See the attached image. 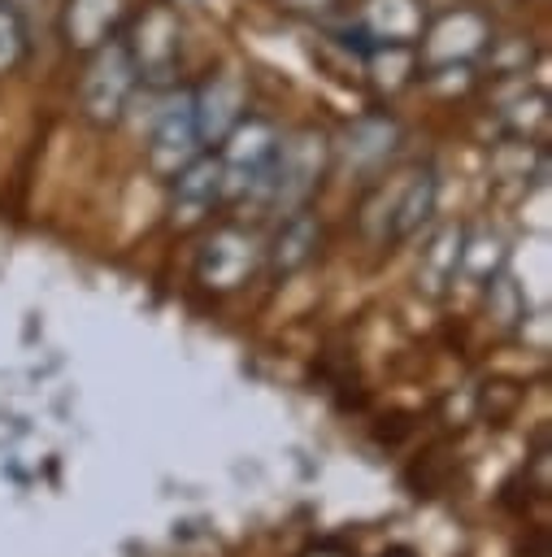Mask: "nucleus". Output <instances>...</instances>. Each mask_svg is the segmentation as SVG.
I'll use <instances>...</instances> for the list:
<instances>
[{
    "instance_id": "nucleus-1",
    "label": "nucleus",
    "mask_w": 552,
    "mask_h": 557,
    "mask_svg": "<svg viewBox=\"0 0 552 557\" xmlns=\"http://www.w3.org/2000/svg\"><path fill=\"white\" fill-rule=\"evenodd\" d=\"M274 148H278V131L265 117L243 113L235 122V131L222 139V152H217L222 200H265Z\"/></svg>"
},
{
    "instance_id": "nucleus-2",
    "label": "nucleus",
    "mask_w": 552,
    "mask_h": 557,
    "mask_svg": "<svg viewBox=\"0 0 552 557\" xmlns=\"http://www.w3.org/2000/svg\"><path fill=\"white\" fill-rule=\"evenodd\" d=\"M330 144L322 131H296L287 139H278L274 161H269V187H265V205H274L278 213L304 209V200L317 191L322 170H326Z\"/></svg>"
},
{
    "instance_id": "nucleus-3",
    "label": "nucleus",
    "mask_w": 552,
    "mask_h": 557,
    "mask_svg": "<svg viewBox=\"0 0 552 557\" xmlns=\"http://www.w3.org/2000/svg\"><path fill=\"white\" fill-rule=\"evenodd\" d=\"M135 87H139V70H135V61H130V52L117 35L104 39L100 48H91V61H87V74H83V87H78L87 122H96V126L117 122L126 113Z\"/></svg>"
},
{
    "instance_id": "nucleus-4",
    "label": "nucleus",
    "mask_w": 552,
    "mask_h": 557,
    "mask_svg": "<svg viewBox=\"0 0 552 557\" xmlns=\"http://www.w3.org/2000/svg\"><path fill=\"white\" fill-rule=\"evenodd\" d=\"M417 48H422V61L430 70H439V65H469L482 48H491V22H487V13L469 9V4L448 9V13H439L435 22L422 26Z\"/></svg>"
},
{
    "instance_id": "nucleus-5",
    "label": "nucleus",
    "mask_w": 552,
    "mask_h": 557,
    "mask_svg": "<svg viewBox=\"0 0 552 557\" xmlns=\"http://www.w3.org/2000/svg\"><path fill=\"white\" fill-rule=\"evenodd\" d=\"M200 131H196V113H191V91H174L156 122H152V135H148V165L165 178H174L187 161L200 157Z\"/></svg>"
},
{
    "instance_id": "nucleus-6",
    "label": "nucleus",
    "mask_w": 552,
    "mask_h": 557,
    "mask_svg": "<svg viewBox=\"0 0 552 557\" xmlns=\"http://www.w3.org/2000/svg\"><path fill=\"white\" fill-rule=\"evenodd\" d=\"M139 78H170L174 65H178V52H183V30H178V17L170 4H152L135 17L130 26V39H122Z\"/></svg>"
},
{
    "instance_id": "nucleus-7",
    "label": "nucleus",
    "mask_w": 552,
    "mask_h": 557,
    "mask_svg": "<svg viewBox=\"0 0 552 557\" xmlns=\"http://www.w3.org/2000/svg\"><path fill=\"white\" fill-rule=\"evenodd\" d=\"M256 261H261V248H256V239L248 231L217 226L200 244V252H196V278L204 287H213V292H235L239 283H248V274L256 270Z\"/></svg>"
},
{
    "instance_id": "nucleus-8",
    "label": "nucleus",
    "mask_w": 552,
    "mask_h": 557,
    "mask_svg": "<svg viewBox=\"0 0 552 557\" xmlns=\"http://www.w3.org/2000/svg\"><path fill=\"white\" fill-rule=\"evenodd\" d=\"M191 113H196V131H200V144H222L235 122L248 113V83L239 70H217L209 74L196 91H191Z\"/></svg>"
},
{
    "instance_id": "nucleus-9",
    "label": "nucleus",
    "mask_w": 552,
    "mask_h": 557,
    "mask_svg": "<svg viewBox=\"0 0 552 557\" xmlns=\"http://www.w3.org/2000/svg\"><path fill=\"white\" fill-rule=\"evenodd\" d=\"M400 148V122L387 117V113H361L356 122H348V131L339 135L335 152L348 170L356 174H369L378 165H387Z\"/></svg>"
},
{
    "instance_id": "nucleus-10",
    "label": "nucleus",
    "mask_w": 552,
    "mask_h": 557,
    "mask_svg": "<svg viewBox=\"0 0 552 557\" xmlns=\"http://www.w3.org/2000/svg\"><path fill=\"white\" fill-rule=\"evenodd\" d=\"M222 200V165L217 157H196L174 174V200H170V222L178 231L204 222L213 213V205Z\"/></svg>"
},
{
    "instance_id": "nucleus-11",
    "label": "nucleus",
    "mask_w": 552,
    "mask_h": 557,
    "mask_svg": "<svg viewBox=\"0 0 552 557\" xmlns=\"http://www.w3.org/2000/svg\"><path fill=\"white\" fill-rule=\"evenodd\" d=\"M317 244H322L317 218L309 209H291V213H283V226L274 231V239L265 248V261H269V270L278 278H287V274L304 270L317 257Z\"/></svg>"
},
{
    "instance_id": "nucleus-12",
    "label": "nucleus",
    "mask_w": 552,
    "mask_h": 557,
    "mask_svg": "<svg viewBox=\"0 0 552 557\" xmlns=\"http://www.w3.org/2000/svg\"><path fill=\"white\" fill-rule=\"evenodd\" d=\"M122 22H126V0H65L61 13V30L70 48H87V52L113 39Z\"/></svg>"
},
{
    "instance_id": "nucleus-13",
    "label": "nucleus",
    "mask_w": 552,
    "mask_h": 557,
    "mask_svg": "<svg viewBox=\"0 0 552 557\" xmlns=\"http://www.w3.org/2000/svg\"><path fill=\"white\" fill-rule=\"evenodd\" d=\"M426 26V9L422 0H365L361 13V30L369 35V44H417Z\"/></svg>"
},
{
    "instance_id": "nucleus-14",
    "label": "nucleus",
    "mask_w": 552,
    "mask_h": 557,
    "mask_svg": "<svg viewBox=\"0 0 552 557\" xmlns=\"http://www.w3.org/2000/svg\"><path fill=\"white\" fill-rule=\"evenodd\" d=\"M435 196H439L435 174H430V170H413V174L400 183L396 200H391L387 235H391V239H409V235H417V231L430 222V213H435Z\"/></svg>"
},
{
    "instance_id": "nucleus-15",
    "label": "nucleus",
    "mask_w": 552,
    "mask_h": 557,
    "mask_svg": "<svg viewBox=\"0 0 552 557\" xmlns=\"http://www.w3.org/2000/svg\"><path fill=\"white\" fill-rule=\"evenodd\" d=\"M461 244H465V231L461 226H443L430 248H422V265H417V287H426L430 296H439L452 278H456V265H461Z\"/></svg>"
},
{
    "instance_id": "nucleus-16",
    "label": "nucleus",
    "mask_w": 552,
    "mask_h": 557,
    "mask_svg": "<svg viewBox=\"0 0 552 557\" xmlns=\"http://www.w3.org/2000/svg\"><path fill=\"white\" fill-rule=\"evenodd\" d=\"M504 122H509L513 135H522V139L539 135V131L548 126V96H543V91H522V96L504 109Z\"/></svg>"
},
{
    "instance_id": "nucleus-17",
    "label": "nucleus",
    "mask_w": 552,
    "mask_h": 557,
    "mask_svg": "<svg viewBox=\"0 0 552 557\" xmlns=\"http://www.w3.org/2000/svg\"><path fill=\"white\" fill-rule=\"evenodd\" d=\"M504 261V239L500 235H478V239H465L461 244V265L456 270H465V274H474V278H491V270Z\"/></svg>"
},
{
    "instance_id": "nucleus-18",
    "label": "nucleus",
    "mask_w": 552,
    "mask_h": 557,
    "mask_svg": "<svg viewBox=\"0 0 552 557\" xmlns=\"http://www.w3.org/2000/svg\"><path fill=\"white\" fill-rule=\"evenodd\" d=\"M26 57V22L13 4L0 0V74H13Z\"/></svg>"
},
{
    "instance_id": "nucleus-19",
    "label": "nucleus",
    "mask_w": 552,
    "mask_h": 557,
    "mask_svg": "<svg viewBox=\"0 0 552 557\" xmlns=\"http://www.w3.org/2000/svg\"><path fill=\"white\" fill-rule=\"evenodd\" d=\"M491 309L500 313L504 326H513V322L522 318V292H517L513 278H495V283H491Z\"/></svg>"
},
{
    "instance_id": "nucleus-20",
    "label": "nucleus",
    "mask_w": 552,
    "mask_h": 557,
    "mask_svg": "<svg viewBox=\"0 0 552 557\" xmlns=\"http://www.w3.org/2000/svg\"><path fill=\"white\" fill-rule=\"evenodd\" d=\"M287 9H296V13H326L335 0H283Z\"/></svg>"
},
{
    "instance_id": "nucleus-21",
    "label": "nucleus",
    "mask_w": 552,
    "mask_h": 557,
    "mask_svg": "<svg viewBox=\"0 0 552 557\" xmlns=\"http://www.w3.org/2000/svg\"><path fill=\"white\" fill-rule=\"evenodd\" d=\"M304 557H352V553H343L339 544H317V548H309Z\"/></svg>"
},
{
    "instance_id": "nucleus-22",
    "label": "nucleus",
    "mask_w": 552,
    "mask_h": 557,
    "mask_svg": "<svg viewBox=\"0 0 552 557\" xmlns=\"http://www.w3.org/2000/svg\"><path fill=\"white\" fill-rule=\"evenodd\" d=\"M382 557H409V553H404V548H396V553H382Z\"/></svg>"
}]
</instances>
